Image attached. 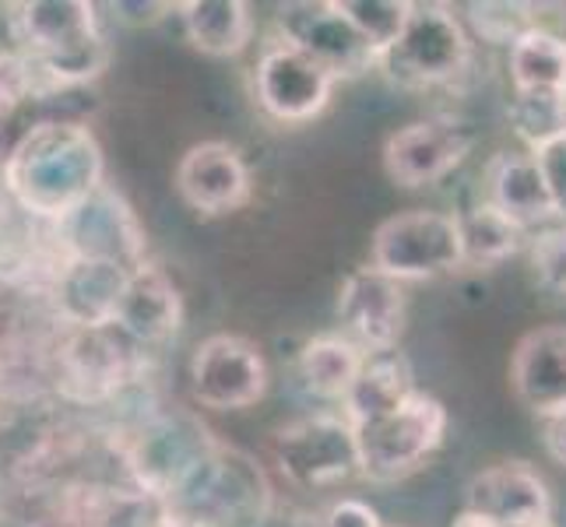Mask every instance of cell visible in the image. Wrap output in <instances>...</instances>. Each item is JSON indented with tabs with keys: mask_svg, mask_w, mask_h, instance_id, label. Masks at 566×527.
Wrapping results in <instances>:
<instances>
[{
	"mask_svg": "<svg viewBox=\"0 0 566 527\" xmlns=\"http://www.w3.org/2000/svg\"><path fill=\"white\" fill-rule=\"evenodd\" d=\"M511 383L517 398L532 408L535 415L553 419L566 412V327L549 324L528 330L511 362Z\"/></svg>",
	"mask_w": 566,
	"mask_h": 527,
	"instance_id": "cell-17",
	"label": "cell"
},
{
	"mask_svg": "<svg viewBox=\"0 0 566 527\" xmlns=\"http://www.w3.org/2000/svg\"><path fill=\"white\" fill-rule=\"evenodd\" d=\"M338 77L321 67L314 56L289 46L285 39L264 43L258 67H253V95L258 106L279 124H306L321 116L331 103Z\"/></svg>",
	"mask_w": 566,
	"mask_h": 527,
	"instance_id": "cell-9",
	"label": "cell"
},
{
	"mask_svg": "<svg viewBox=\"0 0 566 527\" xmlns=\"http://www.w3.org/2000/svg\"><path fill=\"white\" fill-rule=\"evenodd\" d=\"M472 61V43L454 8L412 4L398 43L380 53V71L398 88H433L458 77Z\"/></svg>",
	"mask_w": 566,
	"mask_h": 527,
	"instance_id": "cell-5",
	"label": "cell"
},
{
	"mask_svg": "<svg viewBox=\"0 0 566 527\" xmlns=\"http://www.w3.org/2000/svg\"><path fill=\"white\" fill-rule=\"evenodd\" d=\"M180 320H184V303L166 271L148 261L142 267H134L124 285V296L116 303L113 327L138 345H155L166 341L180 327Z\"/></svg>",
	"mask_w": 566,
	"mask_h": 527,
	"instance_id": "cell-18",
	"label": "cell"
},
{
	"mask_svg": "<svg viewBox=\"0 0 566 527\" xmlns=\"http://www.w3.org/2000/svg\"><path fill=\"white\" fill-rule=\"evenodd\" d=\"M177 11L190 46L208 56H237L253 35V14L243 0H187Z\"/></svg>",
	"mask_w": 566,
	"mask_h": 527,
	"instance_id": "cell-21",
	"label": "cell"
},
{
	"mask_svg": "<svg viewBox=\"0 0 566 527\" xmlns=\"http://www.w3.org/2000/svg\"><path fill=\"white\" fill-rule=\"evenodd\" d=\"M214 446H219V440L208 433V425L201 419H193L190 412H172V415H155L142 425V433L130 443L127 461L142 489L166 499L193 475V467Z\"/></svg>",
	"mask_w": 566,
	"mask_h": 527,
	"instance_id": "cell-8",
	"label": "cell"
},
{
	"mask_svg": "<svg viewBox=\"0 0 566 527\" xmlns=\"http://www.w3.org/2000/svg\"><path fill=\"white\" fill-rule=\"evenodd\" d=\"M356 429L363 475L374 482H398L405 475L419 472V467L440 451L447 433V408L416 390L412 398L398 408L366 419Z\"/></svg>",
	"mask_w": 566,
	"mask_h": 527,
	"instance_id": "cell-4",
	"label": "cell"
},
{
	"mask_svg": "<svg viewBox=\"0 0 566 527\" xmlns=\"http://www.w3.org/2000/svg\"><path fill=\"white\" fill-rule=\"evenodd\" d=\"M472 151V134L464 124L433 116V120H412L398 127L384 145V169L398 187H429L454 172L464 155Z\"/></svg>",
	"mask_w": 566,
	"mask_h": 527,
	"instance_id": "cell-13",
	"label": "cell"
},
{
	"mask_svg": "<svg viewBox=\"0 0 566 527\" xmlns=\"http://www.w3.org/2000/svg\"><path fill=\"white\" fill-rule=\"evenodd\" d=\"M416 394L412 373H408V362L398 351H384V356H366V366L359 380L348 390V398L342 401L348 425H359L366 419H377L390 408H398Z\"/></svg>",
	"mask_w": 566,
	"mask_h": 527,
	"instance_id": "cell-23",
	"label": "cell"
},
{
	"mask_svg": "<svg viewBox=\"0 0 566 527\" xmlns=\"http://www.w3.org/2000/svg\"><path fill=\"white\" fill-rule=\"evenodd\" d=\"M46 92V77L32 64L29 53H22L18 46H0V116L14 113L22 103Z\"/></svg>",
	"mask_w": 566,
	"mask_h": 527,
	"instance_id": "cell-29",
	"label": "cell"
},
{
	"mask_svg": "<svg viewBox=\"0 0 566 527\" xmlns=\"http://www.w3.org/2000/svg\"><path fill=\"white\" fill-rule=\"evenodd\" d=\"M532 267L542 288L566 292V225L542 229L532 240Z\"/></svg>",
	"mask_w": 566,
	"mask_h": 527,
	"instance_id": "cell-30",
	"label": "cell"
},
{
	"mask_svg": "<svg viewBox=\"0 0 566 527\" xmlns=\"http://www.w3.org/2000/svg\"><path fill=\"white\" fill-rule=\"evenodd\" d=\"M366 366V351L345 335L310 338L300 351V380L310 394L324 401H345Z\"/></svg>",
	"mask_w": 566,
	"mask_h": 527,
	"instance_id": "cell-22",
	"label": "cell"
},
{
	"mask_svg": "<svg viewBox=\"0 0 566 527\" xmlns=\"http://www.w3.org/2000/svg\"><path fill=\"white\" fill-rule=\"evenodd\" d=\"M338 8L377 53L395 46L408 18H412L408 0H338Z\"/></svg>",
	"mask_w": 566,
	"mask_h": 527,
	"instance_id": "cell-28",
	"label": "cell"
},
{
	"mask_svg": "<svg viewBox=\"0 0 566 527\" xmlns=\"http://www.w3.org/2000/svg\"><path fill=\"white\" fill-rule=\"evenodd\" d=\"M190 390L205 408L237 412L264 398L268 362L261 348L240 335H211L190 359Z\"/></svg>",
	"mask_w": 566,
	"mask_h": 527,
	"instance_id": "cell-11",
	"label": "cell"
},
{
	"mask_svg": "<svg viewBox=\"0 0 566 527\" xmlns=\"http://www.w3.org/2000/svg\"><path fill=\"white\" fill-rule=\"evenodd\" d=\"M279 39L314 56L335 77H359L380 64V53L342 14L338 0H292V4H282Z\"/></svg>",
	"mask_w": 566,
	"mask_h": 527,
	"instance_id": "cell-10",
	"label": "cell"
},
{
	"mask_svg": "<svg viewBox=\"0 0 566 527\" xmlns=\"http://www.w3.org/2000/svg\"><path fill=\"white\" fill-rule=\"evenodd\" d=\"M169 11H177V4H127V0H120V4H113V18L116 22H124L130 29H142V25H155L163 22V18Z\"/></svg>",
	"mask_w": 566,
	"mask_h": 527,
	"instance_id": "cell-33",
	"label": "cell"
},
{
	"mask_svg": "<svg viewBox=\"0 0 566 527\" xmlns=\"http://www.w3.org/2000/svg\"><path fill=\"white\" fill-rule=\"evenodd\" d=\"M468 22L485 43L514 46L528 32H556L566 39V4H468Z\"/></svg>",
	"mask_w": 566,
	"mask_h": 527,
	"instance_id": "cell-24",
	"label": "cell"
},
{
	"mask_svg": "<svg viewBox=\"0 0 566 527\" xmlns=\"http://www.w3.org/2000/svg\"><path fill=\"white\" fill-rule=\"evenodd\" d=\"M405 288L374 264L359 267L345 278L338 292V320L345 338H353L366 356L395 351L405 330Z\"/></svg>",
	"mask_w": 566,
	"mask_h": 527,
	"instance_id": "cell-14",
	"label": "cell"
},
{
	"mask_svg": "<svg viewBox=\"0 0 566 527\" xmlns=\"http://www.w3.org/2000/svg\"><path fill=\"white\" fill-rule=\"evenodd\" d=\"M271 485L237 446H214L177 493L163 499V527H264Z\"/></svg>",
	"mask_w": 566,
	"mask_h": 527,
	"instance_id": "cell-3",
	"label": "cell"
},
{
	"mask_svg": "<svg viewBox=\"0 0 566 527\" xmlns=\"http://www.w3.org/2000/svg\"><path fill=\"white\" fill-rule=\"evenodd\" d=\"M542 169V180L549 187V198L556 204V219H566V138L545 145L542 151H532Z\"/></svg>",
	"mask_w": 566,
	"mask_h": 527,
	"instance_id": "cell-31",
	"label": "cell"
},
{
	"mask_svg": "<svg viewBox=\"0 0 566 527\" xmlns=\"http://www.w3.org/2000/svg\"><path fill=\"white\" fill-rule=\"evenodd\" d=\"M464 510L500 527H549L553 496L528 461H500L468 482Z\"/></svg>",
	"mask_w": 566,
	"mask_h": 527,
	"instance_id": "cell-15",
	"label": "cell"
},
{
	"mask_svg": "<svg viewBox=\"0 0 566 527\" xmlns=\"http://www.w3.org/2000/svg\"><path fill=\"white\" fill-rule=\"evenodd\" d=\"M177 190L193 211L229 214L250 201V169L232 145L201 141L180 159Z\"/></svg>",
	"mask_w": 566,
	"mask_h": 527,
	"instance_id": "cell-16",
	"label": "cell"
},
{
	"mask_svg": "<svg viewBox=\"0 0 566 527\" xmlns=\"http://www.w3.org/2000/svg\"><path fill=\"white\" fill-rule=\"evenodd\" d=\"M67 261H103L116 267H142L145 264V229L134 219L124 198L106 183L92 198L74 208L61 222Z\"/></svg>",
	"mask_w": 566,
	"mask_h": 527,
	"instance_id": "cell-12",
	"label": "cell"
},
{
	"mask_svg": "<svg viewBox=\"0 0 566 527\" xmlns=\"http://www.w3.org/2000/svg\"><path fill=\"white\" fill-rule=\"evenodd\" d=\"M542 443H545V454H549L556 464L566 467V412L545 419V425H542Z\"/></svg>",
	"mask_w": 566,
	"mask_h": 527,
	"instance_id": "cell-34",
	"label": "cell"
},
{
	"mask_svg": "<svg viewBox=\"0 0 566 527\" xmlns=\"http://www.w3.org/2000/svg\"><path fill=\"white\" fill-rule=\"evenodd\" d=\"M514 92H563L566 95V39L556 32H528L511 46Z\"/></svg>",
	"mask_w": 566,
	"mask_h": 527,
	"instance_id": "cell-25",
	"label": "cell"
},
{
	"mask_svg": "<svg viewBox=\"0 0 566 527\" xmlns=\"http://www.w3.org/2000/svg\"><path fill=\"white\" fill-rule=\"evenodd\" d=\"M275 461L300 489H331L363 475L356 429L345 415H306L275 433Z\"/></svg>",
	"mask_w": 566,
	"mask_h": 527,
	"instance_id": "cell-7",
	"label": "cell"
},
{
	"mask_svg": "<svg viewBox=\"0 0 566 527\" xmlns=\"http://www.w3.org/2000/svg\"><path fill=\"white\" fill-rule=\"evenodd\" d=\"M321 527H380V517L359 499H342L324 514Z\"/></svg>",
	"mask_w": 566,
	"mask_h": 527,
	"instance_id": "cell-32",
	"label": "cell"
},
{
	"mask_svg": "<svg viewBox=\"0 0 566 527\" xmlns=\"http://www.w3.org/2000/svg\"><path fill=\"white\" fill-rule=\"evenodd\" d=\"M374 267L395 282H422L464 267L458 214L447 211H401L374 232Z\"/></svg>",
	"mask_w": 566,
	"mask_h": 527,
	"instance_id": "cell-6",
	"label": "cell"
},
{
	"mask_svg": "<svg viewBox=\"0 0 566 527\" xmlns=\"http://www.w3.org/2000/svg\"><path fill=\"white\" fill-rule=\"evenodd\" d=\"M127 278L130 271L116 264L67 261L61 275V314L77 327H113Z\"/></svg>",
	"mask_w": 566,
	"mask_h": 527,
	"instance_id": "cell-20",
	"label": "cell"
},
{
	"mask_svg": "<svg viewBox=\"0 0 566 527\" xmlns=\"http://www.w3.org/2000/svg\"><path fill=\"white\" fill-rule=\"evenodd\" d=\"M8 22L14 46L32 56L50 92L99 77L109 64V43L99 32L95 4L85 0H29L11 4Z\"/></svg>",
	"mask_w": 566,
	"mask_h": 527,
	"instance_id": "cell-2",
	"label": "cell"
},
{
	"mask_svg": "<svg viewBox=\"0 0 566 527\" xmlns=\"http://www.w3.org/2000/svg\"><path fill=\"white\" fill-rule=\"evenodd\" d=\"M451 527H500V524L485 520V517H479V514H472V510H461V514L454 517V524H451Z\"/></svg>",
	"mask_w": 566,
	"mask_h": 527,
	"instance_id": "cell-35",
	"label": "cell"
},
{
	"mask_svg": "<svg viewBox=\"0 0 566 527\" xmlns=\"http://www.w3.org/2000/svg\"><path fill=\"white\" fill-rule=\"evenodd\" d=\"M4 187L35 219L64 222L103 187V148L77 120H43L14 141Z\"/></svg>",
	"mask_w": 566,
	"mask_h": 527,
	"instance_id": "cell-1",
	"label": "cell"
},
{
	"mask_svg": "<svg viewBox=\"0 0 566 527\" xmlns=\"http://www.w3.org/2000/svg\"><path fill=\"white\" fill-rule=\"evenodd\" d=\"M506 113H511L517 138L532 151H542L545 145L566 138V95L563 92H514Z\"/></svg>",
	"mask_w": 566,
	"mask_h": 527,
	"instance_id": "cell-27",
	"label": "cell"
},
{
	"mask_svg": "<svg viewBox=\"0 0 566 527\" xmlns=\"http://www.w3.org/2000/svg\"><path fill=\"white\" fill-rule=\"evenodd\" d=\"M461 225V246H464V264L472 267H496L511 253H517L524 229L514 225L506 214H500L493 204H479L468 214H458Z\"/></svg>",
	"mask_w": 566,
	"mask_h": 527,
	"instance_id": "cell-26",
	"label": "cell"
},
{
	"mask_svg": "<svg viewBox=\"0 0 566 527\" xmlns=\"http://www.w3.org/2000/svg\"><path fill=\"white\" fill-rule=\"evenodd\" d=\"M485 204H493L524 232L556 219V204L549 198V187H545L532 151L528 155L500 151L485 166Z\"/></svg>",
	"mask_w": 566,
	"mask_h": 527,
	"instance_id": "cell-19",
	"label": "cell"
}]
</instances>
